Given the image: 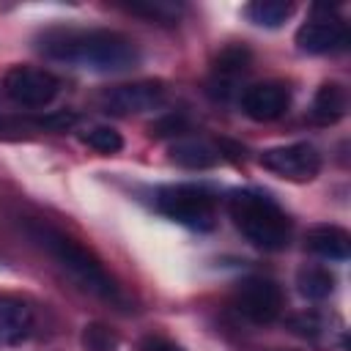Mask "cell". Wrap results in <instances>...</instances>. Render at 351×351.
<instances>
[{
	"label": "cell",
	"mask_w": 351,
	"mask_h": 351,
	"mask_svg": "<svg viewBox=\"0 0 351 351\" xmlns=\"http://www.w3.org/2000/svg\"><path fill=\"white\" fill-rule=\"evenodd\" d=\"M82 143L99 154H118L123 148V137L110 126H93L90 132L82 134Z\"/></svg>",
	"instance_id": "21"
},
{
	"label": "cell",
	"mask_w": 351,
	"mask_h": 351,
	"mask_svg": "<svg viewBox=\"0 0 351 351\" xmlns=\"http://www.w3.org/2000/svg\"><path fill=\"white\" fill-rule=\"evenodd\" d=\"M307 250L324 261H346L351 255V236L337 225H318L304 239Z\"/></svg>",
	"instance_id": "12"
},
{
	"label": "cell",
	"mask_w": 351,
	"mask_h": 351,
	"mask_svg": "<svg viewBox=\"0 0 351 351\" xmlns=\"http://www.w3.org/2000/svg\"><path fill=\"white\" fill-rule=\"evenodd\" d=\"M33 307L11 293H0V346H19L33 335Z\"/></svg>",
	"instance_id": "11"
},
{
	"label": "cell",
	"mask_w": 351,
	"mask_h": 351,
	"mask_svg": "<svg viewBox=\"0 0 351 351\" xmlns=\"http://www.w3.org/2000/svg\"><path fill=\"white\" fill-rule=\"evenodd\" d=\"M156 208L189 228V230H211L217 225V197L203 184H170L156 192Z\"/></svg>",
	"instance_id": "4"
},
{
	"label": "cell",
	"mask_w": 351,
	"mask_h": 351,
	"mask_svg": "<svg viewBox=\"0 0 351 351\" xmlns=\"http://www.w3.org/2000/svg\"><path fill=\"white\" fill-rule=\"evenodd\" d=\"M291 326H293V332L299 335V337H304V340H310V343H337V340H343V324H340V318H335V315H324V313H299V315H293L291 318Z\"/></svg>",
	"instance_id": "13"
},
{
	"label": "cell",
	"mask_w": 351,
	"mask_h": 351,
	"mask_svg": "<svg viewBox=\"0 0 351 351\" xmlns=\"http://www.w3.org/2000/svg\"><path fill=\"white\" fill-rule=\"evenodd\" d=\"M170 159L176 165H181V167H189V170H206V167H214L219 162V154L206 140L181 137V140H176L170 145Z\"/></svg>",
	"instance_id": "14"
},
{
	"label": "cell",
	"mask_w": 351,
	"mask_h": 351,
	"mask_svg": "<svg viewBox=\"0 0 351 351\" xmlns=\"http://www.w3.org/2000/svg\"><path fill=\"white\" fill-rule=\"evenodd\" d=\"M228 211L241 236L263 250L280 252L291 241V219L288 214L261 189H236L228 197Z\"/></svg>",
	"instance_id": "2"
},
{
	"label": "cell",
	"mask_w": 351,
	"mask_h": 351,
	"mask_svg": "<svg viewBox=\"0 0 351 351\" xmlns=\"http://www.w3.org/2000/svg\"><path fill=\"white\" fill-rule=\"evenodd\" d=\"M140 351H184V348L170 343V340H165V337H145Z\"/></svg>",
	"instance_id": "22"
},
{
	"label": "cell",
	"mask_w": 351,
	"mask_h": 351,
	"mask_svg": "<svg viewBox=\"0 0 351 351\" xmlns=\"http://www.w3.org/2000/svg\"><path fill=\"white\" fill-rule=\"evenodd\" d=\"M132 14H140L145 19H154V22H165V25H173L178 16H181V5L178 3H167V0H143V3H129L126 5Z\"/></svg>",
	"instance_id": "20"
},
{
	"label": "cell",
	"mask_w": 351,
	"mask_h": 351,
	"mask_svg": "<svg viewBox=\"0 0 351 351\" xmlns=\"http://www.w3.org/2000/svg\"><path fill=\"white\" fill-rule=\"evenodd\" d=\"M288 104H291V90H288V85H282L277 80L255 82L241 90V110L247 118H252L258 123L277 121L280 115H285Z\"/></svg>",
	"instance_id": "10"
},
{
	"label": "cell",
	"mask_w": 351,
	"mask_h": 351,
	"mask_svg": "<svg viewBox=\"0 0 351 351\" xmlns=\"http://www.w3.org/2000/svg\"><path fill=\"white\" fill-rule=\"evenodd\" d=\"M38 49L49 60L96 74H126L143 60L137 44L129 36L104 27H52L41 36Z\"/></svg>",
	"instance_id": "1"
},
{
	"label": "cell",
	"mask_w": 351,
	"mask_h": 351,
	"mask_svg": "<svg viewBox=\"0 0 351 351\" xmlns=\"http://www.w3.org/2000/svg\"><path fill=\"white\" fill-rule=\"evenodd\" d=\"M348 110V93L340 82H324L313 99V118L324 126L329 123H337Z\"/></svg>",
	"instance_id": "15"
},
{
	"label": "cell",
	"mask_w": 351,
	"mask_h": 351,
	"mask_svg": "<svg viewBox=\"0 0 351 351\" xmlns=\"http://www.w3.org/2000/svg\"><path fill=\"white\" fill-rule=\"evenodd\" d=\"M27 233H30V239H33L41 250H47V252L58 261V266H60L80 288L90 291V293L99 296V299L121 302V288H118V282H115V280L104 271V266H101L85 247H80L74 239H69V236H63L60 230L47 228V225H27Z\"/></svg>",
	"instance_id": "3"
},
{
	"label": "cell",
	"mask_w": 351,
	"mask_h": 351,
	"mask_svg": "<svg viewBox=\"0 0 351 351\" xmlns=\"http://www.w3.org/2000/svg\"><path fill=\"white\" fill-rule=\"evenodd\" d=\"M167 101V88L154 80L143 82H129V85H115L101 93V107L112 115H140V112H154L165 107Z\"/></svg>",
	"instance_id": "8"
},
{
	"label": "cell",
	"mask_w": 351,
	"mask_h": 351,
	"mask_svg": "<svg viewBox=\"0 0 351 351\" xmlns=\"http://www.w3.org/2000/svg\"><path fill=\"white\" fill-rule=\"evenodd\" d=\"M250 66V52L244 47H230L225 49L219 58H217V66H214V74H217V82L222 85V90H228Z\"/></svg>",
	"instance_id": "18"
},
{
	"label": "cell",
	"mask_w": 351,
	"mask_h": 351,
	"mask_svg": "<svg viewBox=\"0 0 351 351\" xmlns=\"http://www.w3.org/2000/svg\"><path fill=\"white\" fill-rule=\"evenodd\" d=\"M236 310L252 324H271L282 313V291L269 277H247L236 285Z\"/></svg>",
	"instance_id": "7"
},
{
	"label": "cell",
	"mask_w": 351,
	"mask_h": 351,
	"mask_svg": "<svg viewBox=\"0 0 351 351\" xmlns=\"http://www.w3.org/2000/svg\"><path fill=\"white\" fill-rule=\"evenodd\" d=\"M335 282H337L335 274L321 263H307V266H302L296 271V288L310 302H321V299L332 296L335 293Z\"/></svg>",
	"instance_id": "16"
},
{
	"label": "cell",
	"mask_w": 351,
	"mask_h": 351,
	"mask_svg": "<svg viewBox=\"0 0 351 351\" xmlns=\"http://www.w3.org/2000/svg\"><path fill=\"white\" fill-rule=\"evenodd\" d=\"M60 90V82L52 71L36 69V66H14L3 77V93L27 110H41L55 101Z\"/></svg>",
	"instance_id": "5"
},
{
	"label": "cell",
	"mask_w": 351,
	"mask_h": 351,
	"mask_svg": "<svg viewBox=\"0 0 351 351\" xmlns=\"http://www.w3.org/2000/svg\"><path fill=\"white\" fill-rule=\"evenodd\" d=\"M293 11H296V5L285 3V0H255L244 8L247 19L258 27H280L293 16Z\"/></svg>",
	"instance_id": "17"
},
{
	"label": "cell",
	"mask_w": 351,
	"mask_h": 351,
	"mask_svg": "<svg viewBox=\"0 0 351 351\" xmlns=\"http://www.w3.org/2000/svg\"><path fill=\"white\" fill-rule=\"evenodd\" d=\"M296 44L307 55H337L348 47V27L335 16H313L296 30Z\"/></svg>",
	"instance_id": "9"
},
{
	"label": "cell",
	"mask_w": 351,
	"mask_h": 351,
	"mask_svg": "<svg viewBox=\"0 0 351 351\" xmlns=\"http://www.w3.org/2000/svg\"><path fill=\"white\" fill-rule=\"evenodd\" d=\"M80 343H82V351H118V346H121L118 335L101 321L85 324L82 335H80Z\"/></svg>",
	"instance_id": "19"
},
{
	"label": "cell",
	"mask_w": 351,
	"mask_h": 351,
	"mask_svg": "<svg viewBox=\"0 0 351 351\" xmlns=\"http://www.w3.org/2000/svg\"><path fill=\"white\" fill-rule=\"evenodd\" d=\"M258 162L271 176L285 178V181H296V184L313 181L321 173V154L310 143H291V145L266 148L258 156Z\"/></svg>",
	"instance_id": "6"
}]
</instances>
